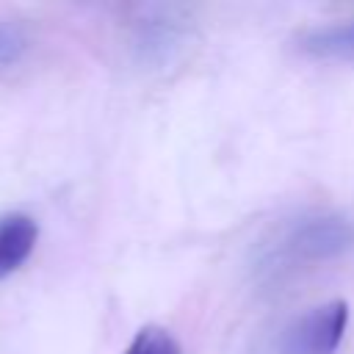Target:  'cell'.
Wrapping results in <instances>:
<instances>
[{
    "mask_svg": "<svg viewBox=\"0 0 354 354\" xmlns=\"http://www.w3.org/2000/svg\"><path fill=\"white\" fill-rule=\"evenodd\" d=\"M348 324L346 301H329L313 307L301 318H296L279 343V354H335L343 343Z\"/></svg>",
    "mask_w": 354,
    "mask_h": 354,
    "instance_id": "2",
    "label": "cell"
},
{
    "mask_svg": "<svg viewBox=\"0 0 354 354\" xmlns=\"http://www.w3.org/2000/svg\"><path fill=\"white\" fill-rule=\"evenodd\" d=\"M351 246H354V221L335 216V213L307 216V218L293 221L277 238V243L268 249L263 266L268 271L279 274L288 268L332 260Z\"/></svg>",
    "mask_w": 354,
    "mask_h": 354,
    "instance_id": "1",
    "label": "cell"
},
{
    "mask_svg": "<svg viewBox=\"0 0 354 354\" xmlns=\"http://www.w3.org/2000/svg\"><path fill=\"white\" fill-rule=\"evenodd\" d=\"M39 227L25 213H8L0 218V279L11 277L33 252Z\"/></svg>",
    "mask_w": 354,
    "mask_h": 354,
    "instance_id": "3",
    "label": "cell"
},
{
    "mask_svg": "<svg viewBox=\"0 0 354 354\" xmlns=\"http://www.w3.org/2000/svg\"><path fill=\"white\" fill-rule=\"evenodd\" d=\"M30 50L28 30L19 22H0V72L17 69Z\"/></svg>",
    "mask_w": 354,
    "mask_h": 354,
    "instance_id": "5",
    "label": "cell"
},
{
    "mask_svg": "<svg viewBox=\"0 0 354 354\" xmlns=\"http://www.w3.org/2000/svg\"><path fill=\"white\" fill-rule=\"evenodd\" d=\"M122 354H183V351L180 343L171 337V332H166L163 326H144L136 332V337Z\"/></svg>",
    "mask_w": 354,
    "mask_h": 354,
    "instance_id": "6",
    "label": "cell"
},
{
    "mask_svg": "<svg viewBox=\"0 0 354 354\" xmlns=\"http://www.w3.org/2000/svg\"><path fill=\"white\" fill-rule=\"evenodd\" d=\"M299 50L313 58L354 61V22H337L313 28L299 39Z\"/></svg>",
    "mask_w": 354,
    "mask_h": 354,
    "instance_id": "4",
    "label": "cell"
}]
</instances>
